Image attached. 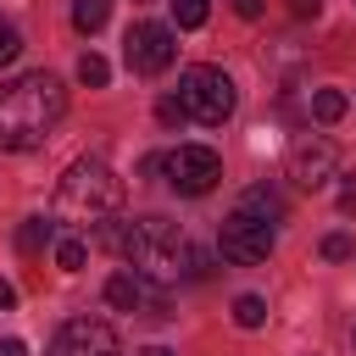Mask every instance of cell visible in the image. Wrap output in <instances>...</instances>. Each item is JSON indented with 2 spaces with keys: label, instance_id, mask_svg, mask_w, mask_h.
Returning <instances> with one entry per match:
<instances>
[{
  "label": "cell",
  "instance_id": "cell-1",
  "mask_svg": "<svg viewBox=\"0 0 356 356\" xmlns=\"http://www.w3.org/2000/svg\"><path fill=\"white\" fill-rule=\"evenodd\" d=\"M67 117V89L56 72H22L0 83V150H33Z\"/></svg>",
  "mask_w": 356,
  "mask_h": 356
},
{
  "label": "cell",
  "instance_id": "cell-2",
  "mask_svg": "<svg viewBox=\"0 0 356 356\" xmlns=\"http://www.w3.org/2000/svg\"><path fill=\"white\" fill-rule=\"evenodd\" d=\"M100 239H106L111 250H122V261H128L134 273L156 278V284L178 278L184 261H189V245H184L178 222H167V217H134V222H117V217H111V228H106Z\"/></svg>",
  "mask_w": 356,
  "mask_h": 356
},
{
  "label": "cell",
  "instance_id": "cell-3",
  "mask_svg": "<svg viewBox=\"0 0 356 356\" xmlns=\"http://www.w3.org/2000/svg\"><path fill=\"white\" fill-rule=\"evenodd\" d=\"M122 206V178L100 161V156H83L67 167L61 189H56V217H72V222H111V211Z\"/></svg>",
  "mask_w": 356,
  "mask_h": 356
},
{
  "label": "cell",
  "instance_id": "cell-4",
  "mask_svg": "<svg viewBox=\"0 0 356 356\" xmlns=\"http://www.w3.org/2000/svg\"><path fill=\"white\" fill-rule=\"evenodd\" d=\"M178 100H184V111H189L195 122L217 128V122L234 117V78H228L222 67H184Z\"/></svg>",
  "mask_w": 356,
  "mask_h": 356
},
{
  "label": "cell",
  "instance_id": "cell-5",
  "mask_svg": "<svg viewBox=\"0 0 356 356\" xmlns=\"http://www.w3.org/2000/svg\"><path fill=\"white\" fill-rule=\"evenodd\" d=\"M273 245H278L273 222H261V217H250V211H239V206L222 217V234H217L222 261H234V267H256V261L273 256Z\"/></svg>",
  "mask_w": 356,
  "mask_h": 356
},
{
  "label": "cell",
  "instance_id": "cell-6",
  "mask_svg": "<svg viewBox=\"0 0 356 356\" xmlns=\"http://www.w3.org/2000/svg\"><path fill=\"white\" fill-rule=\"evenodd\" d=\"M122 61H128V72H139V78H161V72L178 61L172 28H167V22H134L128 39H122Z\"/></svg>",
  "mask_w": 356,
  "mask_h": 356
},
{
  "label": "cell",
  "instance_id": "cell-7",
  "mask_svg": "<svg viewBox=\"0 0 356 356\" xmlns=\"http://www.w3.org/2000/svg\"><path fill=\"white\" fill-rule=\"evenodd\" d=\"M161 172L178 195H211L222 178V156L211 145H178L172 156H161Z\"/></svg>",
  "mask_w": 356,
  "mask_h": 356
},
{
  "label": "cell",
  "instance_id": "cell-8",
  "mask_svg": "<svg viewBox=\"0 0 356 356\" xmlns=\"http://www.w3.org/2000/svg\"><path fill=\"white\" fill-rule=\"evenodd\" d=\"M50 356H122V339L106 317H72L56 328Z\"/></svg>",
  "mask_w": 356,
  "mask_h": 356
},
{
  "label": "cell",
  "instance_id": "cell-9",
  "mask_svg": "<svg viewBox=\"0 0 356 356\" xmlns=\"http://www.w3.org/2000/svg\"><path fill=\"white\" fill-rule=\"evenodd\" d=\"M334 172H339V150H334V139H323V134H300V139L289 145V178H295L300 189H328Z\"/></svg>",
  "mask_w": 356,
  "mask_h": 356
},
{
  "label": "cell",
  "instance_id": "cell-10",
  "mask_svg": "<svg viewBox=\"0 0 356 356\" xmlns=\"http://www.w3.org/2000/svg\"><path fill=\"white\" fill-rule=\"evenodd\" d=\"M106 300H111L117 312H150V317H167V284H156V278H145V273H134V267H122V273L106 278Z\"/></svg>",
  "mask_w": 356,
  "mask_h": 356
},
{
  "label": "cell",
  "instance_id": "cell-11",
  "mask_svg": "<svg viewBox=\"0 0 356 356\" xmlns=\"http://www.w3.org/2000/svg\"><path fill=\"white\" fill-rule=\"evenodd\" d=\"M239 211H250V217H261V222H284V200H278L267 184L245 189V195H239Z\"/></svg>",
  "mask_w": 356,
  "mask_h": 356
},
{
  "label": "cell",
  "instance_id": "cell-12",
  "mask_svg": "<svg viewBox=\"0 0 356 356\" xmlns=\"http://www.w3.org/2000/svg\"><path fill=\"white\" fill-rule=\"evenodd\" d=\"M111 17V0H72V28L78 33H100Z\"/></svg>",
  "mask_w": 356,
  "mask_h": 356
},
{
  "label": "cell",
  "instance_id": "cell-13",
  "mask_svg": "<svg viewBox=\"0 0 356 356\" xmlns=\"http://www.w3.org/2000/svg\"><path fill=\"white\" fill-rule=\"evenodd\" d=\"M50 239H56V222H50V217H28V222L17 228V250H28V256L44 250Z\"/></svg>",
  "mask_w": 356,
  "mask_h": 356
},
{
  "label": "cell",
  "instance_id": "cell-14",
  "mask_svg": "<svg viewBox=\"0 0 356 356\" xmlns=\"http://www.w3.org/2000/svg\"><path fill=\"white\" fill-rule=\"evenodd\" d=\"M83 261H89V245H83L78 234H61V239H56V267H61V273H83Z\"/></svg>",
  "mask_w": 356,
  "mask_h": 356
},
{
  "label": "cell",
  "instance_id": "cell-15",
  "mask_svg": "<svg viewBox=\"0 0 356 356\" xmlns=\"http://www.w3.org/2000/svg\"><path fill=\"white\" fill-rule=\"evenodd\" d=\"M345 111H350V100H345L339 89H317V95H312V117H317V122H339Z\"/></svg>",
  "mask_w": 356,
  "mask_h": 356
},
{
  "label": "cell",
  "instance_id": "cell-16",
  "mask_svg": "<svg viewBox=\"0 0 356 356\" xmlns=\"http://www.w3.org/2000/svg\"><path fill=\"white\" fill-rule=\"evenodd\" d=\"M234 323H239V328H261V323H267V300H261V295H239V300H234Z\"/></svg>",
  "mask_w": 356,
  "mask_h": 356
},
{
  "label": "cell",
  "instance_id": "cell-17",
  "mask_svg": "<svg viewBox=\"0 0 356 356\" xmlns=\"http://www.w3.org/2000/svg\"><path fill=\"white\" fill-rule=\"evenodd\" d=\"M106 78H111V67H106V61H100V56H95V50H89V56H83V61H78V83H89V89H100V83H106Z\"/></svg>",
  "mask_w": 356,
  "mask_h": 356
},
{
  "label": "cell",
  "instance_id": "cell-18",
  "mask_svg": "<svg viewBox=\"0 0 356 356\" xmlns=\"http://www.w3.org/2000/svg\"><path fill=\"white\" fill-rule=\"evenodd\" d=\"M172 22L178 28H200L206 22V0H172Z\"/></svg>",
  "mask_w": 356,
  "mask_h": 356
},
{
  "label": "cell",
  "instance_id": "cell-19",
  "mask_svg": "<svg viewBox=\"0 0 356 356\" xmlns=\"http://www.w3.org/2000/svg\"><path fill=\"white\" fill-rule=\"evenodd\" d=\"M17 50H22V33H17L11 22H0V67H6V61H17Z\"/></svg>",
  "mask_w": 356,
  "mask_h": 356
},
{
  "label": "cell",
  "instance_id": "cell-20",
  "mask_svg": "<svg viewBox=\"0 0 356 356\" xmlns=\"http://www.w3.org/2000/svg\"><path fill=\"white\" fill-rule=\"evenodd\" d=\"M156 117H161V122H167V128H172V122H184V117H189V111H184V100H178V95H167V100H161V106H156Z\"/></svg>",
  "mask_w": 356,
  "mask_h": 356
},
{
  "label": "cell",
  "instance_id": "cell-21",
  "mask_svg": "<svg viewBox=\"0 0 356 356\" xmlns=\"http://www.w3.org/2000/svg\"><path fill=\"white\" fill-rule=\"evenodd\" d=\"M323 256H328V261H345V256H350V239H345V234H328V239H323Z\"/></svg>",
  "mask_w": 356,
  "mask_h": 356
},
{
  "label": "cell",
  "instance_id": "cell-22",
  "mask_svg": "<svg viewBox=\"0 0 356 356\" xmlns=\"http://www.w3.org/2000/svg\"><path fill=\"white\" fill-rule=\"evenodd\" d=\"M317 11H323V0H289V17H300V22L317 17Z\"/></svg>",
  "mask_w": 356,
  "mask_h": 356
},
{
  "label": "cell",
  "instance_id": "cell-23",
  "mask_svg": "<svg viewBox=\"0 0 356 356\" xmlns=\"http://www.w3.org/2000/svg\"><path fill=\"white\" fill-rule=\"evenodd\" d=\"M234 11H239V17H250V22H256V17H261V0H234Z\"/></svg>",
  "mask_w": 356,
  "mask_h": 356
},
{
  "label": "cell",
  "instance_id": "cell-24",
  "mask_svg": "<svg viewBox=\"0 0 356 356\" xmlns=\"http://www.w3.org/2000/svg\"><path fill=\"white\" fill-rule=\"evenodd\" d=\"M11 306H17V289H11L6 278H0V312H11Z\"/></svg>",
  "mask_w": 356,
  "mask_h": 356
},
{
  "label": "cell",
  "instance_id": "cell-25",
  "mask_svg": "<svg viewBox=\"0 0 356 356\" xmlns=\"http://www.w3.org/2000/svg\"><path fill=\"white\" fill-rule=\"evenodd\" d=\"M0 356H28V345L22 339H0Z\"/></svg>",
  "mask_w": 356,
  "mask_h": 356
},
{
  "label": "cell",
  "instance_id": "cell-26",
  "mask_svg": "<svg viewBox=\"0 0 356 356\" xmlns=\"http://www.w3.org/2000/svg\"><path fill=\"white\" fill-rule=\"evenodd\" d=\"M145 356H172V350H167V345H150V350H145Z\"/></svg>",
  "mask_w": 356,
  "mask_h": 356
}]
</instances>
